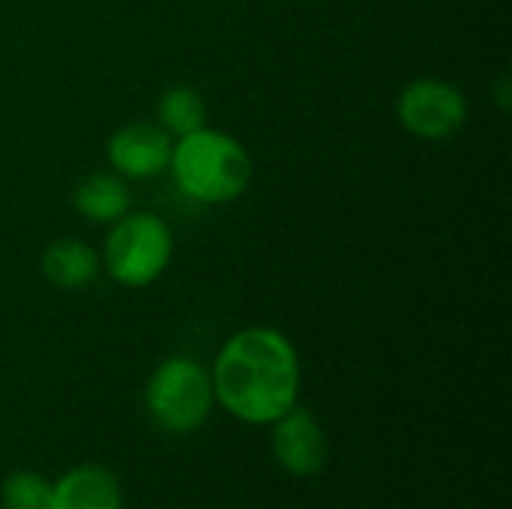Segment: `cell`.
Segmentation results:
<instances>
[{
	"label": "cell",
	"mask_w": 512,
	"mask_h": 509,
	"mask_svg": "<svg viewBox=\"0 0 512 509\" xmlns=\"http://www.w3.org/2000/svg\"><path fill=\"white\" fill-rule=\"evenodd\" d=\"M273 453L291 477H315L324 471L330 450L318 420L294 405L273 423Z\"/></svg>",
	"instance_id": "7"
},
{
	"label": "cell",
	"mask_w": 512,
	"mask_h": 509,
	"mask_svg": "<svg viewBox=\"0 0 512 509\" xmlns=\"http://www.w3.org/2000/svg\"><path fill=\"white\" fill-rule=\"evenodd\" d=\"M156 123L171 138H183V135L207 126V102H204L201 90H195L192 84L165 87L156 102Z\"/></svg>",
	"instance_id": "11"
},
{
	"label": "cell",
	"mask_w": 512,
	"mask_h": 509,
	"mask_svg": "<svg viewBox=\"0 0 512 509\" xmlns=\"http://www.w3.org/2000/svg\"><path fill=\"white\" fill-rule=\"evenodd\" d=\"M48 509H120V486L111 471L81 465L51 486Z\"/></svg>",
	"instance_id": "10"
},
{
	"label": "cell",
	"mask_w": 512,
	"mask_h": 509,
	"mask_svg": "<svg viewBox=\"0 0 512 509\" xmlns=\"http://www.w3.org/2000/svg\"><path fill=\"white\" fill-rule=\"evenodd\" d=\"M48 498H51V486L30 471H18L6 477L0 489L3 509H48Z\"/></svg>",
	"instance_id": "12"
},
{
	"label": "cell",
	"mask_w": 512,
	"mask_h": 509,
	"mask_svg": "<svg viewBox=\"0 0 512 509\" xmlns=\"http://www.w3.org/2000/svg\"><path fill=\"white\" fill-rule=\"evenodd\" d=\"M213 396L243 423H276L297 405L300 360L294 342L273 327H246L216 354Z\"/></svg>",
	"instance_id": "1"
},
{
	"label": "cell",
	"mask_w": 512,
	"mask_h": 509,
	"mask_svg": "<svg viewBox=\"0 0 512 509\" xmlns=\"http://www.w3.org/2000/svg\"><path fill=\"white\" fill-rule=\"evenodd\" d=\"M39 270L51 288L81 291L99 276L102 258L90 243H84L78 237H60L45 246V252L39 258Z\"/></svg>",
	"instance_id": "8"
},
{
	"label": "cell",
	"mask_w": 512,
	"mask_h": 509,
	"mask_svg": "<svg viewBox=\"0 0 512 509\" xmlns=\"http://www.w3.org/2000/svg\"><path fill=\"white\" fill-rule=\"evenodd\" d=\"M105 273L129 291L150 288L165 276L174 258V234L165 219L147 210H129L108 225L102 249Z\"/></svg>",
	"instance_id": "3"
},
{
	"label": "cell",
	"mask_w": 512,
	"mask_h": 509,
	"mask_svg": "<svg viewBox=\"0 0 512 509\" xmlns=\"http://www.w3.org/2000/svg\"><path fill=\"white\" fill-rule=\"evenodd\" d=\"M468 96L444 78L423 75L402 87L396 99V117L405 132L423 141H447L468 123Z\"/></svg>",
	"instance_id": "5"
},
{
	"label": "cell",
	"mask_w": 512,
	"mask_h": 509,
	"mask_svg": "<svg viewBox=\"0 0 512 509\" xmlns=\"http://www.w3.org/2000/svg\"><path fill=\"white\" fill-rule=\"evenodd\" d=\"M174 150V138L159 126L147 120H132L123 123L120 129L111 132L108 138V165L117 171L123 180H153L168 171Z\"/></svg>",
	"instance_id": "6"
},
{
	"label": "cell",
	"mask_w": 512,
	"mask_h": 509,
	"mask_svg": "<svg viewBox=\"0 0 512 509\" xmlns=\"http://www.w3.org/2000/svg\"><path fill=\"white\" fill-rule=\"evenodd\" d=\"M174 186L198 204L219 207L246 195L252 183V156L234 135L201 126L183 138H174L168 162Z\"/></svg>",
	"instance_id": "2"
},
{
	"label": "cell",
	"mask_w": 512,
	"mask_h": 509,
	"mask_svg": "<svg viewBox=\"0 0 512 509\" xmlns=\"http://www.w3.org/2000/svg\"><path fill=\"white\" fill-rule=\"evenodd\" d=\"M72 207L81 219L93 225H114L132 210L129 180L117 171H90L72 189Z\"/></svg>",
	"instance_id": "9"
},
{
	"label": "cell",
	"mask_w": 512,
	"mask_h": 509,
	"mask_svg": "<svg viewBox=\"0 0 512 509\" xmlns=\"http://www.w3.org/2000/svg\"><path fill=\"white\" fill-rule=\"evenodd\" d=\"M150 417L174 435L195 432L213 411L210 372L192 357H168L156 366L144 393Z\"/></svg>",
	"instance_id": "4"
}]
</instances>
